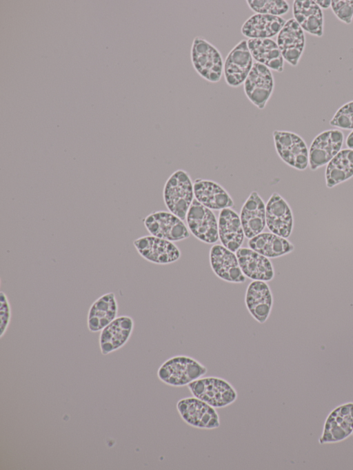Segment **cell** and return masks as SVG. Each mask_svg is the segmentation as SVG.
Masks as SVG:
<instances>
[{
    "mask_svg": "<svg viewBox=\"0 0 353 470\" xmlns=\"http://www.w3.org/2000/svg\"><path fill=\"white\" fill-rule=\"evenodd\" d=\"M207 367L195 358L185 355L172 356L164 361L157 370L158 378L164 384L181 387L204 376Z\"/></svg>",
    "mask_w": 353,
    "mask_h": 470,
    "instance_id": "obj_1",
    "label": "cell"
},
{
    "mask_svg": "<svg viewBox=\"0 0 353 470\" xmlns=\"http://www.w3.org/2000/svg\"><path fill=\"white\" fill-rule=\"evenodd\" d=\"M194 197L193 182L190 174L181 169L174 171L165 181L163 190L167 209L184 221Z\"/></svg>",
    "mask_w": 353,
    "mask_h": 470,
    "instance_id": "obj_2",
    "label": "cell"
},
{
    "mask_svg": "<svg viewBox=\"0 0 353 470\" xmlns=\"http://www.w3.org/2000/svg\"><path fill=\"white\" fill-rule=\"evenodd\" d=\"M190 59L195 72L210 83L220 81L223 74V59L218 48L201 36L194 37Z\"/></svg>",
    "mask_w": 353,
    "mask_h": 470,
    "instance_id": "obj_3",
    "label": "cell"
},
{
    "mask_svg": "<svg viewBox=\"0 0 353 470\" xmlns=\"http://www.w3.org/2000/svg\"><path fill=\"white\" fill-rule=\"evenodd\" d=\"M187 387L193 396L215 409L227 407L238 398V393L234 386L225 378L218 376H204Z\"/></svg>",
    "mask_w": 353,
    "mask_h": 470,
    "instance_id": "obj_4",
    "label": "cell"
},
{
    "mask_svg": "<svg viewBox=\"0 0 353 470\" xmlns=\"http://www.w3.org/2000/svg\"><path fill=\"white\" fill-rule=\"evenodd\" d=\"M272 137L276 152L285 164L300 171L308 167L309 150L300 135L291 131L275 130Z\"/></svg>",
    "mask_w": 353,
    "mask_h": 470,
    "instance_id": "obj_5",
    "label": "cell"
},
{
    "mask_svg": "<svg viewBox=\"0 0 353 470\" xmlns=\"http://www.w3.org/2000/svg\"><path fill=\"white\" fill-rule=\"evenodd\" d=\"M176 410L188 425L200 429H214L221 421L216 409L194 396L183 398L176 402Z\"/></svg>",
    "mask_w": 353,
    "mask_h": 470,
    "instance_id": "obj_6",
    "label": "cell"
},
{
    "mask_svg": "<svg viewBox=\"0 0 353 470\" xmlns=\"http://www.w3.org/2000/svg\"><path fill=\"white\" fill-rule=\"evenodd\" d=\"M352 433L353 402H347L338 405L327 415L319 442L320 445L338 443Z\"/></svg>",
    "mask_w": 353,
    "mask_h": 470,
    "instance_id": "obj_7",
    "label": "cell"
},
{
    "mask_svg": "<svg viewBox=\"0 0 353 470\" xmlns=\"http://www.w3.org/2000/svg\"><path fill=\"white\" fill-rule=\"evenodd\" d=\"M143 221L150 234L156 237L177 242L190 236L189 229L183 221L170 212H153Z\"/></svg>",
    "mask_w": 353,
    "mask_h": 470,
    "instance_id": "obj_8",
    "label": "cell"
},
{
    "mask_svg": "<svg viewBox=\"0 0 353 470\" xmlns=\"http://www.w3.org/2000/svg\"><path fill=\"white\" fill-rule=\"evenodd\" d=\"M243 85L248 99L258 109L263 110L274 92V78L269 68L254 62Z\"/></svg>",
    "mask_w": 353,
    "mask_h": 470,
    "instance_id": "obj_9",
    "label": "cell"
},
{
    "mask_svg": "<svg viewBox=\"0 0 353 470\" xmlns=\"http://www.w3.org/2000/svg\"><path fill=\"white\" fill-rule=\"evenodd\" d=\"M254 63L247 40H241L230 50L224 60L223 75L226 84L232 88L243 85Z\"/></svg>",
    "mask_w": 353,
    "mask_h": 470,
    "instance_id": "obj_10",
    "label": "cell"
},
{
    "mask_svg": "<svg viewBox=\"0 0 353 470\" xmlns=\"http://www.w3.org/2000/svg\"><path fill=\"white\" fill-rule=\"evenodd\" d=\"M185 220L188 229L201 242L214 244L219 239L218 222L214 214L195 198L188 210Z\"/></svg>",
    "mask_w": 353,
    "mask_h": 470,
    "instance_id": "obj_11",
    "label": "cell"
},
{
    "mask_svg": "<svg viewBox=\"0 0 353 470\" xmlns=\"http://www.w3.org/2000/svg\"><path fill=\"white\" fill-rule=\"evenodd\" d=\"M344 134L339 129L327 130L316 136L309 149V166L312 171L327 165L341 150Z\"/></svg>",
    "mask_w": 353,
    "mask_h": 470,
    "instance_id": "obj_12",
    "label": "cell"
},
{
    "mask_svg": "<svg viewBox=\"0 0 353 470\" xmlns=\"http://www.w3.org/2000/svg\"><path fill=\"white\" fill-rule=\"evenodd\" d=\"M139 254L145 260L158 265H167L177 261L181 251L172 242L152 235L143 236L133 241Z\"/></svg>",
    "mask_w": 353,
    "mask_h": 470,
    "instance_id": "obj_13",
    "label": "cell"
},
{
    "mask_svg": "<svg viewBox=\"0 0 353 470\" xmlns=\"http://www.w3.org/2000/svg\"><path fill=\"white\" fill-rule=\"evenodd\" d=\"M265 220L268 229L288 238L294 227L292 210L287 201L278 192H273L265 204Z\"/></svg>",
    "mask_w": 353,
    "mask_h": 470,
    "instance_id": "obj_14",
    "label": "cell"
},
{
    "mask_svg": "<svg viewBox=\"0 0 353 470\" xmlns=\"http://www.w3.org/2000/svg\"><path fill=\"white\" fill-rule=\"evenodd\" d=\"M276 41L284 61L296 67L303 54L306 40L305 32L294 18L286 20Z\"/></svg>",
    "mask_w": 353,
    "mask_h": 470,
    "instance_id": "obj_15",
    "label": "cell"
},
{
    "mask_svg": "<svg viewBox=\"0 0 353 470\" xmlns=\"http://www.w3.org/2000/svg\"><path fill=\"white\" fill-rule=\"evenodd\" d=\"M134 327L131 316H117L100 331L99 345L101 354L106 356L122 348L130 340Z\"/></svg>",
    "mask_w": 353,
    "mask_h": 470,
    "instance_id": "obj_16",
    "label": "cell"
},
{
    "mask_svg": "<svg viewBox=\"0 0 353 470\" xmlns=\"http://www.w3.org/2000/svg\"><path fill=\"white\" fill-rule=\"evenodd\" d=\"M210 263L214 273L221 280L232 283L245 281L236 255L223 245L215 244L211 247Z\"/></svg>",
    "mask_w": 353,
    "mask_h": 470,
    "instance_id": "obj_17",
    "label": "cell"
},
{
    "mask_svg": "<svg viewBox=\"0 0 353 470\" xmlns=\"http://www.w3.org/2000/svg\"><path fill=\"white\" fill-rule=\"evenodd\" d=\"M245 303L255 320L260 324L265 323L273 305V296L269 285L265 281L251 282L246 289Z\"/></svg>",
    "mask_w": 353,
    "mask_h": 470,
    "instance_id": "obj_18",
    "label": "cell"
},
{
    "mask_svg": "<svg viewBox=\"0 0 353 470\" xmlns=\"http://www.w3.org/2000/svg\"><path fill=\"white\" fill-rule=\"evenodd\" d=\"M240 219L245 236L248 239L259 234L265 229V203L257 191H252L243 203Z\"/></svg>",
    "mask_w": 353,
    "mask_h": 470,
    "instance_id": "obj_19",
    "label": "cell"
},
{
    "mask_svg": "<svg viewBox=\"0 0 353 470\" xmlns=\"http://www.w3.org/2000/svg\"><path fill=\"white\" fill-rule=\"evenodd\" d=\"M194 198L211 210H222L234 205L229 192L216 181L196 178L193 182Z\"/></svg>",
    "mask_w": 353,
    "mask_h": 470,
    "instance_id": "obj_20",
    "label": "cell"
},
{
    "mask_svg": "<svg viewBox=\"0 0 353 470\" xmlns=\"http://www.w3.org/2000/svg\"><path fill=\"white\" fill-rule=\"evenodd\" d=\"M119 305L114 292H107L90 305L87 315V327L90 332L101 331L118 316Z\"/></svg>",
    "mask_w": 353,
    "mask_h": 470,
    "instance_id": "obj_21",
    "label": "cell"
},
{
    "mask_svg": "<svg viewBox=\"0 0 353 470\" xmlns=\"http://www.w3.org/2000/svg\"><path fill=\"white\" fill-rule=\"evenodd\" d=\"M236 255L245 277L265 282L274 278V267L268 258L247 247H240Z\"/></svg>",
    "mask_w": 353,
    "mask_h": 470,
    "instance_id": "obj_22",
    "label": "cell"
},
{
    "mask_svg": "<svg viewBox=\"0 0 353 470\" xmlns=\"http://www.w3.org/2000/svg\"><path fill=\"white\" fill-rule=\"evenodd\" d=\"M292 14L305 32L316 37L323 35V12L315 0L294 1Z\"/></svg>",
    "mask_w": 353,
    "mask_h": 470,
    "instance_id": "obj_23",
    "label": "cell"
},
{
    "mask_svg": "<svg viewBox=\"0 0 353 470\" xmlns=\"http://www.w3.org/2000/svg\"><path fill=\"white\" fill-rule=\"evenodd\" d=\"M218 230L219 240L225 247L236 252L241 247L245 234L240 216L232 208L220 211Z\"/></svg>",
    "mask_w": 353,
    "mask_h": 470,
    "instance_id": "obj_24",
    "label": "cell"
},
{
    "mask_svg": "<svg viewBox=\"0 0 353 470\" xmlns=\"http://www.w3.org/2000/svg\"><path fill=\"white\" fill-rule=\"evenodd\" d=\"M285 22L282 17L254 14L243 23L241 32L248 39H272L279 33Z\"/></svg>",
    "mask_w": 353,
    "mask_h": 470,
    "instance_id": "obj_25",
    "label": "cell"
},
{
    "mask_svg": "<svg viewBox=\"0 0 353 470\" xmlns=\"http://www.w3.org/2000/svg\"><path fill=\"white\" fill-rule=\"evenodd\" d=\"M247 41L255 62L265 65L271 71L283 72L285 61L276 41L272 39H250Z\"/></svg>",
    "mask_w": 353,
    "mask_h": 470,
    "instance_id": "obj_26",
    "label": "cell"
},
{
    "mask_svg": "<svg viewBox=\"0 0 353 470\" xmlns=\"http://www.w3.org/2000/svg\"><path fill=\"white\" fill-rule=\"evenodd\" d=\"M249 248L268 258H274L288 254L294 250V245L288 238L272 232H261L249 239Z\"/></svg>",
    "mask_w": 353,
    "mask_h": 470,
    "instance_id": "obj_27",
    "label": "cell"
},
{
    "mask_svg": "<svg viewBox=\"0 0 353 470\" xmlns=\"http://www.w3.org/2000/svg\"><path fill=\"white\" fill-rule=\"evenodd\" d=\"M325 185L329 189L353 176V150H341L327 164L325 169Z\"/></svg>",
    "mask_w": 353,
    "mask_h": 470,
    "instance_id": "obj_28",
    "label": "cell"
},
{
    "mask_svg": "<svg viewBox=\"0 0 353 470\" xmlns=\"http://www.w3.org/2000/svg\"><path fill=\"white\" fill-rule=\"evenodd\" d=\"M246 3L255 14L281 17L290 10V5L285 0H248Z\"/></svg>",
    "mask_w": 353,
    "mask_h": 470,
    "instance_id": "obj_29",
    "label": "cell"
},
{
    "mask_svg": "<svg viewBox=\"0 0 353 470\" xmlns=\"http://www.w3.org/2000/svg\"><path fill=\"white\" fill-rule=\"evenodd\" d=\"M332 127L353 130V100L341 106L330 121Z\"/></svg>",
    "mask_w": 353,
    "mask_h": 470,
    "instance_id": "obj_30",
    "label": "cell"
},
{
    "mask_svg": "<svg viewBox=\"0 0 353 470\" xmlns=\"http://www.w3.org/2000/svg\"><path fill=\"white\" fill-rule=\"evenodd\" d=\"M331 10L342 23L349 25L353 19V0H332Z\"/></svg>",
    "mask_w": 353,
    "mask_h": 470,
    "instance_id": "obj_31",
    "label": "cell"
},
{
    "mask_svg": "<svg viewBox=\"0 0 353 470\" xmlns=\"http://www.w3.org/2000/svg\"><path fill=\"white\" fill-rule=\"evenodd\" d=\"M12 318V308L7 294L1 291L0 293V338L7 331Z\"/></svg>",
    "mask_w": 353,
    "mask_h": 470,
    "instance_id": "obj_32",
    "label": "cell"
},
{
    "mask_svg": "<svg viewBox=\"0 0 353 470\" xmlns=\"http://www.w3.org/2000/svg\"><path fill=\"white\" fill-rule=\"evenodd\" d=\"M319 6L323 9H328L331 7V0H315Z\"/></svg>",
    "mask_w": 353,
    "mask_h": 470,
    "instance_id": "obj_33",
    "label": "cell"
},
{
    "mask_svg": "<svg viewBox=\"0 0 353 470\" xmlns=\"http://www.w3.org/2000/svg\"><path fill=\"white\" fill-rule=\"evenodd\" d=\"M345 145L348 148L353 150V130L347 135Z\"/></svg>",
    "mask_w": 353,
    "mask_h": 470,
    "instance_id": "obj_34",
    "label": "cell"
},
{
    "mask_svg": "<svg viewBox=\"0 0 353 470\" xmlns=\"http://www.w3.org/2000/svg\"><path fill=\"white\" fill-rule=\"evenodd\" d=\"M352 436H353V433H352Z\"/></svg>",
    "mask_w": 353,
    "mask_h": 470,
    "instance_id": "obj_35",
    "label": "cell"
}]
</instances>
